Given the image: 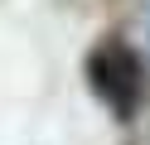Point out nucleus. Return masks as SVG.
Masks as SVG:
<instances>
[{"label": "nucleus", "instance_id": "obj_1", "mask_svg": "<svg viewBox=\"0 0 150 145\" xmlns=\"http://www.w3.org/2000/svg\"><path fill=\"white\" fill-rule=\"evenodd\" d=\"M92 82H97V92L116 106V116L136 111V102H140V63H136L131 48L107 44L97 58H92Z\"/></svg>", "mask_w": 150, "mask_h": 145}]
</instances>
